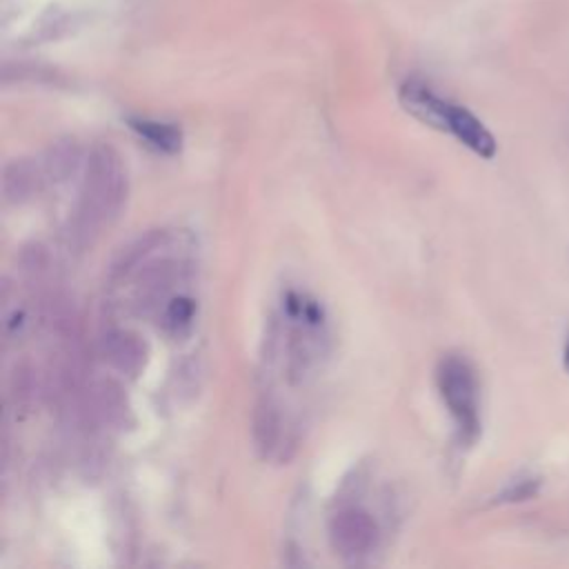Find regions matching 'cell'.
<instances>
[{
  "instance_id": "obj_8",
  "label": "cell",
  "mask_w": 569,
  "mask_h": 569,
  "mask_svg": "<svg viewBox=\"0 0 569 569\" xmlns=\"http://www.w3.org/2000/svg\"><path fill=\"white\" fill-rule=\"evenodd\" d=\"M193 318H196V305L189 296H173L162 309H160V320L164 325L167 331L180 336L184 333L191 325H193Z\"/></svg>"
},
{
  "instance_id": "obj_4",
  "label": "cell",
  "mask_w": 569,
  "mask_h": 569,
  "mask_svg": "<svg viewBox=\"0 0 569 569\" xmlns=\"http://www.w3.org/2000/svg\"><path fill=\"white\" fill-rule=\"evenodd\" d=\"M329 540L338 556L347 560L365 558L378 542V525L362 507H342L329 520Z\"/></svg>"
},
{
  "instance_id": "obj_10",
  "label": "cell",
  "mask_w": 569,
  "mask_h": 569,
  "mask_svg": "<svg viewBox=\"0 0 569 569\" xmlns=\"http://www.w3.org/2000/svg\"><path fill=\"white\" fill-rule=\"evenodd\" d=\"M538 480L536 478H525V480H516L505 493L502 500H527L531 496H536L538 491Z\"/></svg>"
},
{
  "instance_id": "obj_6",
  "label": "cell",
  "mask_w": 569,
  "mask_h": 569,
  "mask_svg": "<svg viewBox=\"0 0 569 569\" xmlns=\"http://www.w3.org/2000/svg\"><path fill=\"white\" fill-rule=\"evenodd\" d=\"M42 184V173L31 160H13L2 171V196L7 202L29 200Z\"/></svg>"
},
{
  "instance_id": "obj_2",
  "label": "cell",
  "mask_w": 569,
  "mask_h": 569,
  "mask_svg": "<svg viewBox=\"0 0 569 569\" xmlns=\"http://www.w3.org/2000/svg\"><path fill=\"white\" fill-rule=\"evenodd\" d=\"M400 102L405 104V109L409 113H413L422 122L456 136L473 153H478L482 158L496 156V140L485 129V124L473 113H469L465 107L453 104V102L440 98L438 93H433L425 82L407 80L400 87Z\"/></svg>"
},
{
  "instance_id": "obj_3",
  "label": "cell",
  "mask_w": 569,
  "mask_h": 569,
  "mask_svg": "<svg viewBox=\"0 0 569 569\" xmlns=\"http://www.w3.org/2000/svg\"><path fill=\"white\" fill-rule=\"evenodd\" d=\"M440 396L458 427L462 442L471 445L480 433V400L473 367L460 356H445L436 371Z\"/></svg>"
},
{
  "instance_id": "obj_7",
  "label": "cell",
  "mask_w": 569,
  "mask_h": 569,
  "mask_svg": "<svg viewBox=\"0 0 569 569\" xmlns=\"http://www.w3.org/2000/svg\"><path fill=\"white\" fill-rule=\"evenodd\" d=\"M129 127L153 149L164 151V153H176L182 144L180 129L171 122L162 120H149V118H131Z\"/></svg>"
},
{
  "instance_id": "obj_1",
  "label": "cell",
  "mask_w": 569,
  "mask_h": 569,
  "mask_svg": "<svg viewBox=\"0 0 569 569\" xmlns=\"http://www.w3.org/2000/svg\"><path fill=\"white\" fill-rule=\"evenodd\" d=\"M127 200V171L111 147H96L84 167L80 198L71 222V238L84 247L109 227Z\"/></svg>"
},
{
  "instance_id": "obj_5",
  "label": "cell",
  "mask_w": 569,
  "mask_h": 569,
  "mask_svg": "<svg viewBox=\"0 0 569 569\" xmlns=\"http://www.w3.org/2000/svg\"><path fill=\"white\" fill-rule=\"evenodd\" d=\"M100 351L104 360L120 373L136 376L147 362V345L144 340L127 329H113L104 333L100 342Z\"/></svg>"
},
{
  "instance_id": "obj_11",
  "label": "cell",
  "mask_w": 569,
  "mask_h": 569,
  "mask_svg": "<svg viewBox=\"0 0 569 569\" xmlns=\"http://www.w3.org/2000/svg\"><path fill=\"white\" fill-rule=\"evenodd\" d=\"M562 360H565V369L569 371V340H567V347H565V358H562Z\"/></svg>"
},
{
  "instance_id": "obj_9",
  "label": "cell",
  "mask_w": 569,
  "mask_h": 569,
  "mask_svg": "<svg viewBox=\"0 0 569 569\" xmlns=\"http://www.w3.org/2000/svg\"><path fill=\"white\" fill-rule=\"evenodd\" d=\"M78 162V147L73 142H58L49 149L44 160V173L51 180H64Z\"/></svg>"
}]
</instances>
